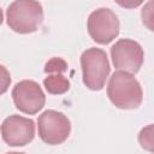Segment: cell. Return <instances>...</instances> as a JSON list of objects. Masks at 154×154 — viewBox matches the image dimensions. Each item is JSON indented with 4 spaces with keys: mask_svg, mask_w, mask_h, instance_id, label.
<instances>
[{
    "mask_svg": "<svg viewBox=\"0 0 154 154\" xmlns=\"http://www.w3.org/2000/svg\"><path fill=\"white\" fill-rule=\"evenodd\" d=\"M107 96L120 109H135L142 103L143 91L134 75L125 71H116L109 77Z\"/></svg>",
    "mask_w": 154,
    "mask_h": 154,
    "instance_id": "1",
    "label": "cell"
},
{
    "mask_svg": "<svg viewBox=\"0 0 154 154\" xmlns=\"http://www.w3.org/2000/svg\"><path fill=\"white\" fill-rule=\"evenodd\" d=\"M111 58L118 71L137 73L143 64V48L131 38H120L111 47Z\"/></svg>",
    "mask_w": 154,
    "mask_h": 154,
    "instance_id": "6",
    "label": "cell"
},
{
    "mask_svg": "<svg viewBox=\"0 0 154 154\" xmlns=\"http://www.w3.org/2000/svg\"><path fill=\"white\" fill-rule=\"evenodd\" d=\"M140 146L150 153H154V124H149L141 129L137 136Z\"/></svg>",
    "mask_w": 154,
    "mask_h": 154,
    "instance_id": "10",
    "label": "cell"
},
{
    "mask_svg": "<svg viewBox=\"0 0 154 154\" xmlns=\"http://www.w3.org/2000/svg\"><path fill=\"white\" fill-rule=\"evenodd\" d=\"M1 137L11 147H23L35 137V123L30 118L12 114L1 124Z\"/></svg>",
    "mask_w": 154,
    "mask_h": 154,
    "instance_id": "8",
    "label": "cell"
},
{
    "mask_svg": "<svg viewBox=\"0 0 154 154\" xmlns=\"http://www.w3.org/2000/svg\"><path fill=\"white\" fill-rule=\"evenodd\" d=\"M43 87L52 95H61L70 89V81L63 73H52L43 79Z\"/></svg>",
    "mask_w": 154,
    "mask_h": 154,
    "instance_id": "9",
    "label": "cell"
},
{
    "mask_svg": "<svg viewBox=\"0 0 154 154\" xmlns=\"http://www.w3.org/2000/svg\"><path fill=\"white\" fill-rule=\"evenodd\" d=\"M67 71V63L63 58H52L45 65V72L47 75L52 73H63Z\"/></svg>",
    "mask_w": 154,
    "mask_h": 154,
    "instance_id": "12",
    "label": "cell"
},
{
    "mask_svg": "<svg viewBox=\"0 0 154 154\" xmlns=\"http://www.w3.org/2000/svg\"><path fill=\"white\" fill-rule=\"evenodd\" d=\"M37 130L40 138L45 143L57 146L65 142L70 136L71 123L64 113L47 109L38 116Z\"/></svg>",
    "mask_w": 154,
    "mask_h": 154,
    "instance_id": "4",
    "label": "cell"
},
{
    "mask_svg": "<svg viewBox=\"0 0 154 154\" xmlns=\"http://www.w3.org/2000/svg\"><path fill=\"white\" fill-rule=\"evenodd\" d=\"M87 29L93 41L100 45H107L119 35L120 24L117 14L112 10L100 7L89 14Z\"/></svg>",
    "mask_w": 154,
    "mask_h": 154,
    "instance_id": "5",
    "label": "cell"
},
{
    "mask_svg": "<svg viewBox=\"0 0 154 154\" xmlns=\"http://www.w3.org/2000/svg\"><path fill=\"white\" fill-rule=\"evenodd\" d=\"M12 99L14 106L25 114L38 113L46 103V96L42 88L32 79L18 82L12 89Z\"/></svg>",
    "mask_w": 154,
    "mask_h": 154,
    "instance_id": "7",
    "label": "cell"
},
{
    "mask_svg": "<svg viewBox=\"0 0 154 154\" xmlns=\"http://www.w3.org/2000/svg\"><path fill=\"white\" fill-rule=\"evenodd\" d=\"M43 20V8L38 1L17 0L6 10V23L14 32H35Z\"/></svg>",
    "mask_w": 154,
    "mask_h": 154,
    "instance_id": "2",
    "label": "cell"
},
{
    "mask_svg": "<svg viewBox=\"0 0 154 154\" xmlns=\"http://www.w3.org/2000/svg\"><path fill=\"white\" fill-rule=\"evenodd\" d=\"M6 154H25V153H19V152H10V153H6Z\"/></svg>",
    "mask_w": 154,
    "mask_h": 154,
    "instance_id": "13",
    "label": "cell"
},
{
    "mask_svg": "<svg viewBox=\"0 0 154 154\" xmlns=\"http://www.w3.org/2000/svg\"><path fill=\"white\" fill-rule=\"evenodd\" d=\"M141 19L148 30L154 31V0L147 1L143 5L141 10Z\"/></svg>",
    "mask_w": 154,
    "mask_h": 154,
    "instance_id": "11",
    "label": "cell"
},
{
    "mask_svg": "<svg viewBox=\"0 0 154 154\" xmlns=\"http://www.w3.org/2000/svg\"><path fill=\"white\" fill-rule=\"evenodd\" d=\"M82 78L84 85L90 90H101L111 72L109 61L103 49L91 47L81 55Z\"/></svg>",
    "mask_w": 154,
    "mask_h": 154,
    "instance_id": "3",
    "label": "cell"
}]
</instances>
